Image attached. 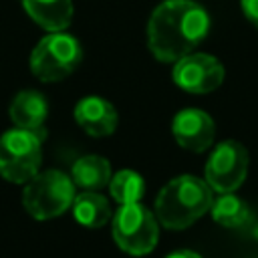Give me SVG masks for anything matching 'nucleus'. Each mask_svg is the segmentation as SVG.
<instances>
[{
    "mask_svg": "<svg viewBox=\"0 0 258 258\" xmlns=\"http://www.w3.org/2000/svg\"><path fill=\"white\" fill-rule=\"evenodd\" d=\"M210 16L196 0H163L147 20V48L161 62L194 52L208 36Z\"/></svg>",
    "mask_w": 258,
    "mask_h": 258,
    "instance_id": "1",
    "label": "nucleus"
},
{
    "mask_svg": "<svg viewBox=\"0 0 258 258\" xmlns=\"http://www.w3.org/2000/svg\"><path fill=\"white\" fill-rule=\"evenodd\" d=\"M214 189L196 175L169 179L155 198V218L167 230H185L200 220L214 202Z\"/></svg>",
    "mask_w": 258,
    "mask_h": 258,
    "instance_id": "2",
    "label": "nucleus"
},
{
    "mask_svg": "<svg viewBox=\"0 0 258 258\" xmlns=\"http://www.w3.org/2000/svg\"><path fill=\"white\" fill-rule=\"evenodd\" d=\"M83 60V46L81 42L64 32H48L42 36L30 52V71L42 83H56L67 79L77 71Z\"/></svg>",
    "mask_w": 258,
    "mask_h": 258,
    "instance_id": "3",
    "label": "nucleus"
},
{
    "mask_svg": "<svg viewBox=\"0 0 258 258\" xmlns=\"http://www.w3.org/2000/svg\"><path fill=\"white\" fill-rule=\"evenodd\" d=\"M77 196V185L71 175L60 169L38 171L26 181L22 191L24 210L36 220H50L64 214Z\"/></svg>",
    "mask_w": 258,
    "mask_h": 258,
    "instance_id": "4",
    "label": "nucleus"
},
{
    "mask_svg": "<svg viewBox=\"0 0 258 258\" xmlns=\"http://www.w3.org/2000/svg\"><path fill=\"white\" fill-rule=\"evenodd\" d=\"M44 135L28 129H8L0 135V175L10 183H26L40 171Z\"/></svg>",
    "mask_w": 258,
    "mask_h": 258,
    "instance_id": "5",
    "label": "nucleus"
},
{
    "mask_svg": "<svg viewBox=\"0 0 258 258\" xmlns=\"http://www.w3.org/2000/svg\"><path fill=\"white\" fill-rule=\"evenodd\" d=\"M113 240L117 246L131 254L143 256L149 254L159 238V222L151 210H147L141 202L123 204L113 216Z\"/></svg>",
    "mask_w": 258,
    "mask_h": 258,
    "instance_id": "6",
    "label": "nucleus"
},
{
    "mask_svg": "<svg viewBox=\"0 0 258 258\" xmlns=\"http://www.w3.org/2000/svg\"><path fill=\"white\" fill-rule=\"evenodd\" d=\"M248 167H250L248 149L240 141L226 139L212 149L206 161L204 177L206 183L218 194L236 191L244 183L248 175Z\"/></svg>",
    "mask_w": 258,
    "mask_h": 258,
    "instance_id": "7",
    "label": "nucleus"
},
{
    "mask_svg": "<svg viewBox=\"0 0 258 258\" xmlns=\"http://www.w3.org/2000/svg\"><path fill=\"white\" fill-rule=\"evenodd\" d=\"M173 83L185 93L204 95L216 91L224 81L222 62L206 52H189L173 62Z\"/></svg>",
    "mask_w": 258,
    "mask_h": 258,
    "instance_id": "8",
    "label": "nucleus"
},
{
    "mask_svg": "<svg viewBox=\"0 0 258 258\" xmlns=\"http://www.w3.org/2000/svg\"><path fill=\"white\" fill-rule=\"evenodd\" d=\"M171 133L179 147L202 153L214 143L216 127L212 117L202 109H181L171 121Z\"/></svg>",
    "mask_w": 258,
    "mask_h": 258,
    "instance_id": "9",
    "label": "nucleus"
},
{
    "mask_svg": "<svg viewBox=\"0 0 258 258\" xmlns=\"http://www.w3.org/2000/svg\"><path fill=\"white\" fill-rule=\"evenodd\" d=\"M77 125L91 137H107L117 129V109L103 97L89 95L75 105Z\"/></svg>",
    "mask_w": 258,
    "mask_h": 258,
    "instance_id": "10",
    "label": "nucleus"
},
{
    "mask_svg": "<svg viewBox=\"0 0 258 258\" xmlns=\"http://www.w3.org/2000/svg\"><path fill=\"white\" fill-rule=\"evenodd\" d=\"M8 113H10L14 127L28 129V131H34L46 137L44 121L48 117V101L42 93L32 91V89H24L16 93L10 103Z\"/></svg>",
    "mask_w": 258,
    "mask_h": 258,
    "instance_id": "11",
    "label": "nucleus"
},
{
    "mask_svg": "<svg viewBox=\"0 0 258 258\" xmlns=\"http://www.w3.org/2000/svg\"><path fill=\"white\" fill-rule=\"evenodd\" d=\"M24 12L46 32L67 30L73 22V0H20Z\"/></svg>",
    "mask_w": 258,
    "mask_h": 258,
    "instance_id": "12",
    "label": "nucleus"
},
{
    "mask_svg": "<svg viewBox=\"0 0 258 258\" xmlns=\"http://www.w3.org/2000/svg\"><path fill=\"white\" fill-rule=\"evenodd\" d=\"M73 216L85 228H101L111 220V206L105 196L95 189H83L73 200Z\"/></svg>",
    "mask_w": 258,
    "mask_h": 258,
    "instance_id": "13",
    "label": "nucleus"
},
{
    "mask_svg": "<svg viewBox=\"0 0 258 258\" xmlns=\"http://www.w3.org/2000/svg\"><path fill=\"white\" fill-rule=\"evenodd\" d=\"M111 163L101 155H83L71 167V179L81 189H95L109 185L111 179Z\"/></svg>",
    "mask_w": 258,
    "mask_h": 258,
    "instance_id": "14",
    "label": "nucleus"
},
{
    "mask_svg": "<svg viewBox=\"0 0 258 258\" xmlns=\"http://www.w3.org/2000/svg\"><path fill=\"white\" fill-rule=\"evenodd\" d=\"M210 212H212V218L224 228H242L252 220L250 206L242 198H238L234 191H226L218 200H214L210 206Z\"/></svg>",
    "mask_w": 258,
    "mask_h": 258,
    "instance_id": "15",
    "label": "nucleus"
},
{
    "mask_svg": "<svg viewBox=\"0 0 258 258\" xmlns=\"http://www.w3.org/2000/svg\"><path fill=\"white\" fill-rule=\"evenodd\" d=\"M109 194L119 206L141 202V198L145 196V179L133 169H121L111 175Z\"/></svg>",
    "mask_w": 258,
    "mask_h": 258,
    "instance_id": "16",
    "label": "nucleus"
},
{
    "mask_svg": "<svg viewBox=\"0 0 258 258\" xmlns=\"http://www.w3.org/2000/svg\"><path fill=\"white\" fill-rule=\"evenodd\" d=\"M240 6L244 16L250 20V24L258 28V0H240Z\"/></svg>",
    "mask_w": 258,
    "mask_h": 258,
    "instance_id": "17",
    "label": "nucleus"
},
{
    "mask_svg": "<svg viewBox=\"0 0 258 258\" xmlns=\"http://www.w3.org/2000/svg\"><path fill=\"white\" fill-rule=\"evenodd\" d=\"M165 258H202V256L198 252H194V250H175V252L167 254Z\"/></svg>",
    "mask_w": 258,
    "mask_h": 258,
    "instance_id": "18",
    "label": "nucleus"
}]
</instances>
